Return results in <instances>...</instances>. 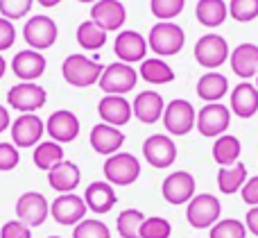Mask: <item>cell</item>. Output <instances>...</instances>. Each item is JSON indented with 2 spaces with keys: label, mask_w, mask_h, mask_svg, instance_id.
I'll return each mask as SVG.
<instances>
[{
  "label": "cell",
  "mask_w": 258,
  "mask_h": 238,
  "mask_svg": "<svg viewBox=\"0 0 258 238\" xmlns=\"http://www.w3.org/2000/svg\"><path fill=\"white\" fill-rule=\"evenodd\" d=\"M141 77L147 84H168L174 80V71L163 62L161 57H152V59H143L141 64Z\"/></svg>",
  "instance_id": "cell-31"
},
{
  "label": "cell",
  "mask_w": 258,
  "mask_h": 238,
  "mask_svg": "<svg viewBox=\"0 0 258 238\" xmlns=\"http://www.w3.org/2000/svg\"><path fill=\"white\" fill-rule=\"evenodd\" d=\"M104 73V66L98 59H89L84 54H68L61 64V75L71 86L86 89L100 82V75Z\"/></svg>",
  "instance_id": "cell-1"
},
{
  "label": "cell",
  "mask_w": 258,
  "mask_h": 238,
  "mask_svg": "<svg viewBox=\"0 0 258 238\" xmlns=\"http://www.w3.org/2000/svg\"><path fill=\"white\" fill-rule=\"evenodd\" d=\"M125 143V134H122L118 127H111L107 123H100L91 130V148L98 154H104V157H111Z\"/></svg>",
  "instance_id": "cell-22"
},
{
  "label": "cell",
  "mask_w": 258,
  "mask_h": 238,
  "mask_svg": "<svg viewBox=\"0 0 258 238\" xmlns=\"http://www.w3.org/2000/svg\"><path fill=\"white\" fill-rule=\"evenodd\" d=\"M229 91V80L220 73H206L197 82V95L206 102H220Z\"/></svg>",
  "instance_id": "cell-28"
},
{
  "label": "cell",
  "mask_w": 258,
  "mask_h": 238,
  "mask_svg": "<svg viewBox=\"0 0 258 238\" xmlns=\"http://www.w3.org/2000/svg\"><path fill=\"white\" fill-rule=\"evenodd\" d=\"M229 7L224 5V0H200L195 7V16L202 25L206 27H218L227 21Z\"/></svg>",
  "instance_id": "cell-29"
},
{
  "label": "cell",
  "mask_w": 258,
  "mask_h": 238,
  "mask_svg": "<svg viewBox=\"0 0 258 238\" xmlns=\"http://www.w3.org/2000/svg\"><path fill=\"white\" fill-rule=\"evenodd\" d=\"M245 227L247 231H251L256 238H258V207H251L245 216Z\"/></svg>",
  "instance_id": "cell-45"
},
{
  "label": "cell",
  "mask_w": 258,
  "mask_h": 238,
  "mask_svg": "<svg viewBox=\"0 0 258 238\" xmlns=\"http://www.w3.org/2000/svg\"><path fill=\"white\" fill-rule=\"evenodd\" d=\"M73 238H111V231L102 220L95 218H84L80 225H75Z\"/></svg>",
  "instance_id": "cell-37"
},
{
  "label": "cell",
  "mask_w": 258,
  "mask_h": 238,
  "mask_svg": "<svg viewBox=\"0 0 258 238\" xmlns=\"http://www.w3.org/2000/svg\"><path fill=\"white\" fill-rule=\"evenodd\" d=\"M32 161L39 170H52L57 163L63 161V148L54 141H45V143H39L34 148V154H32Z\"/></svg>",
  "instance_id": "cell-32"
},
{
  "label": "cell",
  "mask_w": 258,
  "mask_h": 238,
  "mask_svg": "<svg viewBox=\"0 0 258 238\" xmlns=\"http://www.w3.org/2000/svg\"><path fill=\"white\" fill-rule=\"evenodd\" d=\"M57 34H59L57 23L50 16H34L23 27V39H25L27 45H30L32 50H36V52L52 48L54 41H57Z\"/></svg>",
  "instance_id": "cell-11"
},
{
  "label": "cell",
  "mask_w": 258,
  "mask_h": 238,
  "mask_svg": "<svg viewBox=\"0 0 258 238\" xmlns=\"http://www.w3.org/2000/svg\"><path fill=\"white\" fill-rule=\"evenodd\" d=\"M220 216H222V204L211 193L195 195L186 207V218L195 229H211L220 220Z\"/></svg>",
  "instance_id": "cell-4"
},
{
  "label": "cell",
  "mask_w": 258,
  "mask_h": 238,
  "mask_svg": "<svg viewBox=\"0 0 258 238\" xmlns=\"http://www.w3.org/2000/svg\"><path fill=\"white\" fill-rule=\"evenodd\" d=\"M14 41H16V27H14L12 21L0 16V52L12 48Z\"/></svg>",
  "instance_id": "cell-43"
},
{
  "label": "cell",
  "mask_w": 258,
  "mask_h": 238,
  "mask_svg": "<svg viewBox=\"0 0 258 238\" xmlns=\"http://www.w3.org/2000/svg\"><path fill=\"white\" fill-rule=\"evenodd\" d=\"M231 111L238 118H251L258 111V89L249 82H242L231 91Z\"/></svg>",
  "instance_id": "cell-26"
},
{
  "label": "cell",
  "mask_w": 258,
  "mask_h": 238,
  "mask_svg": "<svg viewBox=\"0 0 258 238\" xmlns=\"http://www.w3.org/2000/svg\"><path fill=\"white\" fill-rule=\"evenodd\" d=\"M145 222V216L138 209H125L116 218V229L120 238H141V225Z\"/></svg>",
  "instance_id": "cell-33"
},
{
  "label": "cell",
  "mask_w": 258,
  "mask_h": 238,
  "mask_svg": "<svg viewBox=\"0 0 258 238\" xmlns=\"http://www.w3.org/2000/svg\"><path fill=\"white\" fill-rule=\"evenodd\" d=\"M229 123H231V111L222 102H209L197 113L195 127L206 139H220L229 130Z\"/></svg>",
  "instance_id": "cell-5"
},
{
  "label": "cell",
  "mask_w": 258,
  "mask_h": 238,
  "mask_svg": "<svg viewBox=\"0 0 258 238\" xmlns=\"http://www.w3.org/2000/svg\"><path fill=\"white\" fill-rule=\"evenodd\" d=\"M104 180L111 186H132L141 177V163L134 154L129 152H116L107 157L102 166Z\"/></svg>",
  "instance_id": "cell-3"
},
{
  "label": "cell",
  "mask_w": 258,
  "mask_h": 238,
  "mask_svg": "<svg viewBox=\"0 0 258 238\" xmlns=\"http://www.w3.org/2000/svg\"><path fill=\"white\" fill-rule=\"evenodd\" d=\"M231 68L238 77L249 80V77L258 75V45L256 43H240L231 54Z\"/></svg>",
  "instance_id": "cell-25"
},
{
  "label": "cell",
  "mask_w": 258,
  "mask_h": 238,
  "mask_svg": "<svg viewBox=\"0 0 258 238\" xmlns=\"http://www.w3.org/2000/svg\"><path fill=\"white\" fill-rule=\"evenodd\" d=\"M186 43V34L183 30L177 25V23L168 21V23H156L150 30V36H147V45L152 48L154 54H161V57H172V54H179Z\"/></svg>",
  "instance_id": "cell-2"
},
{
  "label": "cell",
  "mask_w": 258,
  "mask_h": 238,
  "mask_svg": "<svg viewBox=\"0 0 258 238\" xmlns=\"http://www.w3.org/2000/svg\"><path fill=\"white\" fill-rule=\"evenodd\" d=\"M5 71H7V64H5V57H3V54H0V80H3Z\"/></svg>",
  "instance_id": "cell-48"
},
{
  "label": "cell",
  "mask_w": 258,
  "mask_h": 238,
  "mask_svg": "<svg viewBox=\"0 0 258 238\" xmlns=\"http://www.w3.org/2000/svg\"><path fill=\"white\" fill-rule=\"evenodd\" d=\"M247 182V168L245 163H233V166H227V168H220L218 172V189L220 193L224 195H233L245 186Z\"/></svg>",
  "instance_id": "cell-30"
},
{
  "label": "cell",
  "mask_w": 258,
  "mask_h": 238,
  "mask_svg": "<svg viewBox=\"0 0 258 238\" xmlns=\"http://www.w3.org/2000/svg\"><path fill=\"white\" fill-rule=\"evenodd\" d=\"M80 180H82V172H80V168H77V163L66 161V159H63L61 163H57L52 170H48L50 189H54L59 195L75 193V189L80 186Z\"/></svg>",
  "instance_id": "cell-23"
},
{
  "label": "cell",
  "mask_w": 258,
  "mask_h": 238,
  "mask_svg": "<svg viewBox=\"0 0 258 238\" xmlns=\"http://www.w3.org/2000/svg\"><path fill=\"white\" fill-rule=\"evenodd\" d=\"M229 14L238 23H249L258 16V0H231L229 3Z\"/></svg>",
  "instance_id": "cell-39"
},
{
  "label": "cell",
  "mask_w": 258,
  "mask_h": 238,
  "mask_svg": "<svg viewBox=\"0 0 258 238\" xmlns=\"http://www.w3.org/2000/svg\"><path fill=\"white\" fill-rule=\"evenodd\" d=\"M48 238H61V236H48Z\"/></svg>",
  "instance_id": "cell-51"
},
{
  "label": "cell",
  "mask_w": 258,
  "mask_h": 238,
  "mask_svg": "<svg viewBox=\"0 0 258 238\" xmlns=\"http://www.w3.org/2000/svg\"><path fill=\"white\" fill-rule=\"evenodd\" d=\"M132 111L141 123L154 125V123H159L161 118H163V111H165L163 98H161L156 91H143V93H138L136 98H134Z\"/></svg>",
  "instance_id": "cell-20"
},
{
  "label": "cell",
  "mask_w": 258,
  "mask_h": 238,
  "mask_svg": "<svg viewBox=\"0 0 258 238\" xmlns=\"http://www.w3.org/2000/svg\"><path fill=\"white\" fill-rule=\"evenodd\" d=\"M84 202L93 213L102 216V213H109L116 207L118 198L109 182H93V184H89L84 191Z\"/></svg>",
  "instance_id": "cell-24"
},
{
  "label": "cell",
  "mask_w": 258,
  "mask_h": 238,
  "mask_svg": "<svg viewBox=\"0 0 258 238\" xmlns=\"http://www.w3.org/2000/svg\"><path fill=\"white\" fill-rule=\"evenodd\" d=\"M229 43L220 34H204L195 43V59L204 68H220L229 59Z\"/></svg>",
  "instance_id": "cell-12"
},
{
  "label": "cell",
  "mask_w": 258,
  "mask_h": 238,
  "mask_svg": "<svg viewBox=\"0 0 258 238\" xmlns=\"http://www.w3.org/2000/svg\"><path fill=\"white\" fill-rule=\"evenodd\" d=\"M59 3H61V0H39L41 7H57Z\"/></svg>",
  "instance_id": "cell-47"
},
{
  "label": "cell",
  "mask_w": 258,
  "mask_h": 238,
  "mask_svg": "<svg viewBox=\"0 0 258 238\" xmlns=\"http://www.w3.org/2000/svg\"><path fill=\"white\" fill-rule=\"evenodd\" d=\"M9 125H12V121H9V109H5L3 104H0V132H5Z\"/></svg>",
  "instance_id": "cell-46"
},
{
  "label": "cell",
  "mask_w": 258,
  "mask_h": 238,
  "mask_svg": "<svg viewBox=\"0 0 258 238\" xmlns=\"http://www.w3.org/2000/svg\"><path fill=\"white\" fill-rule=\"evenodd\" d=\"M45 100H48L45 89L34 82H21L7 91V104L21 113H34L36 109L43 107Z\"/></svg>",
  "instance_id": "cell-8"
},
{
  "label": "cell",
  "mask_w": 258,
  "mask_h": 238,
  "mask_svg": "<svg viewBox=\"0 0 258 238\" xmlns=\"http://www.w3.org/2000/svg\"><path fill=\"white\" fill-rule=\"evenodd\" d=\"M98 113L102 118V123L111 127H122L129 123V118L134 116L132 104L125 95H104L98 104Z\"/></svg>",
  "instance_id": "cell-19"
},
{
  "label": "cell",
  "mask_w": 258,
  "mask_h": 238,
  "mask_svg": "<svg viewBox=\"0 0 258 238\" xmlns=\"http://www.w3.org/2000/svg\"><path fill=\"white\" fill-rule=\"evenodd\" d=\"M256 89H258V75H256Z\"/></svg>",
  "instance_id": "cell-50"
},
{
  "label": "cell",
  "mask_w": 258,
  "mask_h": 238,
  "mask_svg": "<svg viewBox=\"0 0 258 238\" xmlns=\"http://www.w3.org/2000/svg\"><path fill=\"white\" fill-rule=\"evenodd\" d=\"M50 216V202L45 195L36 191H27L16 200V220L25 222L27 227H41Z\"/></svg>",
  "instance_id": "cell-9"
},
{
  "label": "cell",
  "mask_w": 258,
  "mask_h": 238,
  "mask_svg": "<svg viewBox=\"0 0 258 238\" xmlns=\"http://www.w3.org/2000/svg\"><path fill=\"white\" fill-rule=\"evenodd\" d=\"M186 7V0H150V12L161 23H168L170 18H177Z\"/></svg>",
  "instance_id": "cell-36"
},
{
  "label": "cell",
  "mask_w": 258,
  "mask_h": 238,
  "mask_svg": "<svg viewBox=\"0 0 258 238\" xmlns=\"http://www.w3.org/2000/svg\"><path fill=\"white\" fill-rule=\"evenodd\" d=\"M34 0H0V14L7 21H16L30 14Z\"/></svg>",
  "instance_id": "cell-40"
},
{
  "label": "cell",
  "mask_w": 258,
  "mask_h": 238,
  "mask_svg": "<svg viewBox=\"0 0 258 238\" xmlns=\"http://www.w3.org/2000/svg\"><path fill=\"white\" fill-rule=\"evenodd\" d=\"M127 18V9L120 0H98L91 9V21L104 32L120 30Z\"/></svg>",
  "instance_id": "cell-17"
},
{
  "label": "cell",
  "mask_w": 258,
  "mask_h": 238,
  "mask_svg": "<svg viewBox=\"0 0 258 238\" xmlns=\"http://www.w3.org/2000/svg\"><path fill=\"white\" fill-rule=\"evenodd\" d=\"M77 43L84 50H100L107 43V32L95 25L93 21H84L77 27Z\"/></svg>",
  "instance_id": "cell-34"
},
{
  "label": "cell",
  "mask_w": 258,
  "mask_h": 238,
  "mask_svg": "<svg viewBox=\"0 0 258 238\" xmlns=\"http://www.w3.org/2000/svg\"><path fill=\"white\" fill-rule=\"evenodd\" d=\"M195 177L186 170H177L170 172L168 177L163 180V186H161V193H163L165 202L174 204H188L192 198H195Z\"/></svg>",
  "instance_id": "cell-14"
},
{
  "label": "cell",
  "mask_w": 258,
  "mask_h": 238,
  "mask_svg": "<svg viewBox=\"0 0 258 238\" xmlns=\"http://www.w3.org/2000/svg\"><path fill=\"white\" fill-rule=\"evenodd\" d=\"M0 238H32V229L21 220H9L0 229Z\"/></svg>",
  "instance_id": "cell-42"
},
{
  "label": "cell",
  "mask_w": 258,
  "mask_h": 238,
  "mask_svg": "<svg viewBox=\"0 0 258 238\" xmlns=\"http://www.w3.org/2000/svg\"><path fill=\"white\" fill-rule=\"evenodd\" d=\"M113 52L118 54L122 64L132 66L134 62H143L147 52V41L143 34H138L136 30H122L116 36V43H113Z\"/></svg>",
  "instance_id": "cell-18"
},
{
  "label": "cell",
  "mask_w": 258,
  "mask_h": 238,
  "mask_svg": "<svg viewBox=\"0 0 258 238\" xmlns=\"http://www.w3.org/2000/svg\"><path fill=\"white\" fill-rule=\"evenodd\" d=\"M209 238H247V227L236 218H224L211 227Z\"/></svg>",
  "instance_id": "cell-35"
},
{
  "label": "cell",
  "mask_w": 258,
  "mask_h": 238,
  "mask_svg": "<svg viewBox=\"0 0 258 238\" xmlns=\"http://www.w3.org/2000/svg\"><path fill=\"white\" fill-rule=\"evenodd\" d=\"M12 71L18 80L34 82L45 73V57L36 50H21L12 59Z\"/></svg>",
  "instance_id": "cell-21"
},
{
  "label": "cell",
  "mask_w": 258,
  "mask_h": 238,
  "mask_svg": "<svg viewBox=\"0 0 258 238\" xmlns=\"http://www.w3.org/2000/svg\"><path fill=\"white\" fill-rule=\"evenodd\" d=\"M172 234V225L161 216L145 218V222L141 225V238H170Z\"/></svg>",
  "instance_id": "cell-38"
},
{
  "label": "cell",
  "mask_w": 258,
  "mask_h": 238,
  "mask_svg": "<svg viewBox=\"0 0 258 238\" xmlns=\"http://www.w3.org/2000/svg\"><path fill=\"white\" fill-rule=\"evenodd\" d=\"M143 157L152 168H170L177 161V145L165 134H152L143 143Z\"/></svg>",
  "instance_id": "cell-13"
},
{
  "label": "cell",
  "mask_w": 258,
  "mask_h": 238,
  "mask_svg": "<svg viewBox=\"0 0 258 238\" xmlns=\"http://www.w3.org/2000/svg\"><path fill=\"white\" fill-rule=\"evenodd\" d=\"M21 154L14 143H0V172H9L18 166Z\"/></svg>",
  "instance_id": "cell-41"
},
{
  "label": "cell",
  "mask_w": 258,
  "mask_h": 238,
  "mask_svg": "<svg viewBox=\"0 0 258 238\" xmlns=\"http://www.w3.org/2000/svg\"><path fill=\"white\" fill-rule=\"evenodd\" d=\"M195 123H197V113L188 100L177 98L165 104L163 125L172 136H186L188 132L195 127Z\"/></svg>",
  "instance_id": "cell-7"
},
{
  "label": "cell",
  "mask_w": 258,
  "mask_h": 238,
  "mask_svg": "<svg viewBox=\"0 0 258 238\" xmlns=\"http://www.w3.org/2000/svg\"><path fill=\"white\" fill-rule=\"evenodd\" d=\"M213 159L220 168H227V166H233L238 163L240 159V152H242V145L238 141V136H231V134H222L220 139H215L213 143Z\"/></svg>",
  "instance_id": "cell-27"
},
{
  "label": "cell",
  "mask_w": 258,
  "mask_h": 238,
  "mask_svg": "<svg viewBox=\"0 0 258 238\" xmlns=\"http://www.w3.org/2000/svg\"><path fill=\"white\" fill-rule=\"evenodd\" d=\"M77 3H93V5H95L98 0H77Z\"/></svg>",
  "instance_id": "cell-49"
},
{
  "label": "cell",
  "mask_w": 258,
  "mask_h": 238,
  "mask_svg": "<svg viewBox=\"0 0 258 238\" xmlns=\"http://www.w3.org/2000/svg\"><path fill=\"white\" fill-rule=\"evenodd\" d=\"M242 202L249 204V207H258V175L245 182V186L240 189Z\"/></svg>",
  "instance_id": "cell-44"
},
{
  "label": "cell",
  "mask_w": 258,
  "mask_h": 238,
  "mask_svg": "<svg viewBox=\"0 0 258 238\" xmlns=\"http://www.w3.org/2000/svg\"><path fill=\"white\" fill-rule=\"evenodd\" d=\"M138 82V71H134L129 64H109L104 68V73L100 75V89L107 95H125L127 91H132Z\"/></svg>",
  "instance_id": "cell-6"
},
{
  "label": "cell",
  "mask_w": 258,
  "mask_h": 238,
  "mask_svg": "<svg viewBox=\"0 0 258 238\" xmlns=\"http://www.w3.org/2000/svg\"><path fill=\"white\" fill-rule=\"evenodd\" d=\"M86 207L84 198H80L77 193H66V195H57V200L50 202V216L54 218V222L59 225H66V227H75L84 220Z\"/></svg>",
  "instance_id": "cell-10"
},
{
  "label": "cell",
  "mask_w": 258,
  "mask_h": 238,
  "mask_svg": "<svg viewBox=\"0 0 258 238\" xmlns=\"http://www.w3.org/2000/svg\"><path fill=\"white\" fill-rule=\"evenodd\" d=\"M45 132V125L36 113H21L12 123V141L16 148H36Z\"/></svg>",
  "instance_id": "cell-15"
},
{
  "label": "cell",
  "mask_w": 258,
  "mask_h": 238,
  "mask_svg": "<svg viewBox=\"0 0 258 238\" xmlns=\"http://www.w3.org/2000/svg\"><path fill=\"white\" fill-rule=\"evenodd\" d=\"M45 132L52 136L54 143H71L80 136V118L68 109H59V111L50 113Z\"/></svg>",
  "instance_id": "cell-16"
}]
</instances>
